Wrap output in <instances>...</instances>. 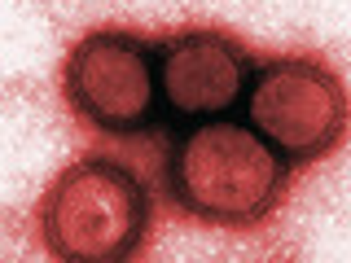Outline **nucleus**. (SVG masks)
Segmentation results:
<instances>
[{"mask_svg": "<svg viewBox=\"0 0 351 263\" xmlns=\"http://www.w3.org/2000/svg\"><path fill=\"white\" fill-rule=\"evenodd\" d=\"M255 62L259 58L246 49V40L211 22H184L162 31L154 44L162 110L180 123L224 118L241 105Z\"/></svg>", "mask_w": 351, "mask_h": 263, "instance_id": "39448f33", "label": "nucleus"}, {"mask_svg": "<svg viewBox=\"0 0 351 263\" xmlns=\"http://www.w3.org/2000/svg\"><path fill=\"white\" fill-rule=\"evenodd\" d=\"M241 101H246V123L290 167L329 162L347 140V84L334 62L312 49L259 58Z\"/></svg>", "mask_w": 351, "mask_h": 263, "instance_id": "20e7f679", "label": "nucleus"}, {"mask_svg": "<svg viewBox=\"0 0 351 263\" xmlns=\"http://www.w3.org/2000/svg\"><path fill=\"white\" fill-rule=\"evenodd\" d=\"M66 114L97 140H136L162 114L154 40L136 27H88L62 53Z\"/></svg>", "mask_w": 351, "mask_h": 263, "instance_id": "7ed1b4c3", "label": "nucleus"}, {"mask_svg": "<svg viewBox=\"0 0 351 263\" xmlns=\"http://www.w3.org/2000/svg\"><path fill=\"white\" fill-rule=\"evenodd\" d=\"M36 237L58 263L141 259L154 237V193L123 158L88 149L44 184Z\"/></svg>", "mask_w": 351, "mask_h": 263, "instance_id": "f03ea898", "label": "nucleus"}, {"mask_svg": "<svg viewBox=\"0 0 351 263\" xmlns=\"http://www.w3.org/2000/svg\"><path fill=\"white\" fill-rule=\"evenodd\" d=\"M167 202L180 219L219 233H263L294 189V167L250 123L202 118L171 140L162 171Z\"/></svg>", "mask_w": 351, "mask_h": 263, "instance_id": "f257e3e1", "label": "nucleus"}]
</instances>
